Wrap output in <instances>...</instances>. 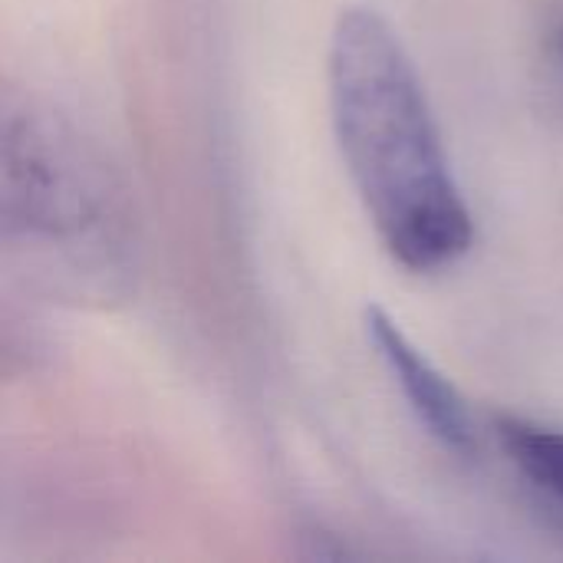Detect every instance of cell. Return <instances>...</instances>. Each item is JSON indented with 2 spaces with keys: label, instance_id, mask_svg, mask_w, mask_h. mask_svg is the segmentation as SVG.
Listing matches in <instances>:
<instances>
[{
  "label": "cell",
  "instance_id": "cell-1",
  "mask_svg": "<svg viewBox=\"0 0 563 563\" xmlns=\"http://www.w3.org/2000/svg\"><path fill=\"white\" fill-rule=\"evenodd\" d=\"M327 86L336 145L386 251L416 274L452 267L472 251L475 218L416 63L376 7L340 10Z\"/></svg>",
  "mask_w": 563,
  "mask_h": 563
},
{
  "label": "cell",
  "instance_id": "cell-2",
  "mask_svg": "<svg viewBox=\"0 0 563 563\" xmlns=\"http://www.w3.org/2000/svg\"><path fill=\"white\" fill-rule=\"evenodd\" d=\"M115 181L96 148L59 115L23 109L3 122L7 234L79 254L112 238Z\"/></svg>",
  "mask_w": 563,
  "mask_h": 563
},
{
  "label": "cell",
  "instance_id": "cell-3",
  "mask_svg": "<svg viewBox=\"0 0 563 563\" xmlns=\"http://www.w3.org/2000/svg\"><path fill=\"white\" fill-rule=\"evenodd\" d=\"M366 336L373 340L379 360L399 383L409 409L426 426L432 439H439L445 449L468 455L475 449V426L465 399L459 389L442 376V369L402 333V327L383 310L366 307Z\"/></svg>",
  "mask_w": 563,
  "mask_h": 563
},
{
  "label": "cell",
  "instance_id": "cell-4",
  "mask_svg": "<svg viewBox=\"0 0 563 563\" xmlns=\"http://www.w3.org/2000/svg\"><path fill=\"white\" fill-rule=\"evenodd\" d=\"M498 435L511 462L548 495L563 501V429H551L531 419H498Z\"/></svg>",
  "mask_w": 563,
  "mask_h": 563
},
{
  "label": "cell",
  "instance_id": "cell-5",
  "mask_svg": "<svg viewBox=\"0 0 563 563\" xmlns=\"http://www.w3.org/2000/svg\"><path fill=\"white\" fill-rule=\"evenodd\" d=\"M554 53L563 59V26L558 30V36H554Z\"/></svg>",
  "mask_w": 563,
  "mask_h": 563
}]
</instances>
